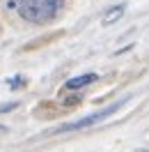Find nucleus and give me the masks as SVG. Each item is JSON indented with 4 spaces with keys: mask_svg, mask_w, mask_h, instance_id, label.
Wrapping results in <instances>:
<instances>
[{
    "mask_svg": "<svg viewBox=\"0 0 149 152\" xmlns=\"http://www.w3.org/2000/svg\"><path fill=\"white\" fill-rule=\"evenodd\" d=\"M62 5H64V0H21L19 14L30 23H41V21L55 19Z\"/></svg>",
    "mask_w": 149,
    "mask_h": 152,
    "instance_id": "obj_1",
    "label": "nucleus"
},
{
    "mask_svg": "<svg viewBox=\"0 0 149 152\" xmlns=\"http://www.w3.org/2000/svg\"><path fill=\"white\" fill-rule=\"evenodd\" d=\"M122 106V102H117V104H110L108 108H103V111H99V113L94 115H87V118H83V120H76V122H69V124H62L60 129H57V134H64V132H78V129H85V127H92V124L101 122V120H106L108 115H112L117 108Z\"/></svg>",
    "mask_w": 149,
    "mask_h": 152,
    "instance_id": "obj_2",
    "label": "nucleus"
},
{
    "mask_svg": "<svg viewBox=\"0 0 149 152\" xmlns=\"http://www.w3.org/2000/svg\"><path fill=\"white\" fill-rule=\"evenodd\" d=\"M99 76L96 74H80V76H76V78H71V81H67V90H80V88L85 86H92L94 81H96Z\"/></svg>",
    "mask_w": 149,
    "mask_h": 152,
    "instance_id": "obj_3",
    "label": "nucleus"
},
{
    "mask_svg": "<svg viewBox=\"0 0 149 152\" xmlns=\"http://www.w3.org/2000/svg\"><path fill=\"white\" fill-rule=\"evenodd\" d=\"M124 12H126L124 5H115L112 10H108L106 14H103V21H101V23H103V26H112V23H117V21L124 16Z\"/></svg>",
    "mask_w": 149,
    "mask_h": 152,
    "instance_id": "obj_4",
    "label": "nucleus"
},
{
    "mask_svg": "<svg viewBox=\"0 0 149 152\" xmlns=\"http://www.w3.org/2000/svg\"><path fill=\"white\" fill-rule=\"evenodd\" d=\"M16 104H7V106H0V113H5V111H12Z\"/></svg>",
    "mask_w": 149,
    "mask_h": 152,
    "instance_id": "obj_5",
    "label": "nucleus"
}]
</instances>
